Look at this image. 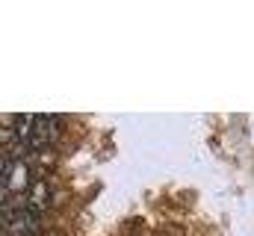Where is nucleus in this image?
<instances>
[{
    "label": "nucleus",
    "instance_id": "obj_1",
    "mask_svg": "<svg viewBox=\"0 0 254 236\" xmlns=\"http://www.w3.org/2000/svg\"><path fill=\"white\" fill-rule=\"evenodd\" d=\"M3 234L6 236H36L42 228V213L30 210L24 201L3 204Z\"/></svg>",
    "mask_w": 254,
    "mask_h": 236
},
{
    "label": "nucleus",
    "instance_id": "obj_2",
    "mask_svg": "<svg viewBox=\"0 0 254 236\" xmlns=\"http://www.w3.org/2000/svg\"><path fill=\"white\" fill-rule=\"evenodd\" d=\"M60 139V118L57 116H36V127H33V139H30V151L39 154L45 148H51Z\"/></svg>",
    "mask_w": 254,
    "mask_h": 236
},
{
    "label": "nucleus",
    "instance_id": "obj_3",
    "mask_svg": "<svg viewBox=\"0 0 254 236\" xmlns=\"http://www.w3.org/2000/svg\"><path fill=\"white\" fill-rule=\"evenodd\" d=\"M24 204H27L30 210H36V213H45V210H48V204H51V189H48V183H45L42 177L33 180V186H30Z\"/></svg>",
    "mask_w": 254,
    "mask_h": 236
}]
</instances>
